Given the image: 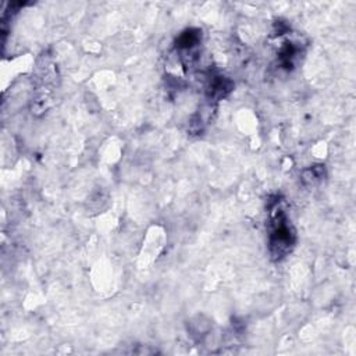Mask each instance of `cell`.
I'll use <instances>...</instances> for the list:
<instances>
[{"instance_id":"6da1fadb","label":"cell","mask_w":356,"mask_h":356,"mask_svg":"<svg viewBox=\"0 0 356 356\" xmlns=\"http://www.w3.org/2000/svg\"><path fill=\"white\" fill-rule=\"evenodd\" d=\"M292 245H293V232L286 224L284 211L278 210V213L273 217V227L270 234L271 254L275 259H280L289 252Z\"/></svg>"}]
</instances>
